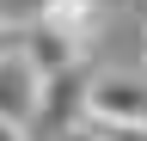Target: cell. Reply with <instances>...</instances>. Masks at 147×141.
Returning <instances> with one entry per match:
<instances>
[{"instance_id":"cell-10","label":"cell","mask_w":147,"mask_h":141,"mask_svg":"<svg viewBox=\"0 0 147 141\" xmlns=\"http://www.w3.org/2000/svg\"><path fill=\"white\" fill-rule=\"evenodd\" d=\"M141 61H147V43H141Z\"/></svg>"},{"instance_id":"cell-8","label":"cell","mask_w":147,"mask_h":141,"mask_svg":"<svg viewBox=\"0 0 147 141\" xmlns=\"http://www.w3.org/2000/svg\"><path fill=\"white\" fill-rule=\"evenodd\" d=\"M0 141H31L25 129H12V123H0Z\"/></svg>"},{"instance_id":"cell-3","label":"cell","mask_w":147,"mask_h":141,"mask_svg":"<svg viewBox=\"0 0 147 141\" xmlns=\"http://www.w3.org/2000/svg\"><path fill=\"white\" fill-rule=\"evenodd\" d=\"M37 25H49L55 37H67V43L86 55V49L98 43V31H104V0H43Z\"/></svg>"},{"instance_id":"cell-7","label":"cell","mask_w":147,"mask_h":141,"mask_svg":"<svg viewBox=\"0 0 147 141\" xmlns=\"http://www.w3.org/2000/svg\"><path fill=\"white\" fill-rule=\"evenodd\" d=\"M98 141H147V123L141 129H98Z\"/></svg>"},{"instance_id":"cell-4","label":"cell","mask_w":147,"mask_h":141,"mask_svg":"<svg viewBox=\"0 0 147 141\" xmlns=\"http://www.w3.org/2000/svg\"><path fill=\"white\" fill-rule=\"evenodd\" d=\"M37 86H43V74H37L25 55H6V61H0V123H12V129H31Z\"/></svg>"},{"instance_id":"cell-5","label":"cell","mask_w":147,"mask_h":141,"mask_svg":"<svg viewBox=\"0 0 147 141\" xmlns=\"http://www.w3.org/2000/svg\"><path fill=\"white\" fill-rule=\"evenodd\" d=\"M18 55H25V61L37 67V74H61V67H74V61H86L80 49L67 43V37H55V31H49V25H37V19L25 25V49H18Z\"/></svg>"},{"instance_id":"cell-2","label":"cell","mask_w":147,"mask_h":141,"mask_svg":"<svg viewBox=\"0 0 147 141\" xmlns=\"http://www.w3.org/2000/svg\"><path fill=\"white\" fill-rule=\"evenodd\" d=\"M86 123H98V129H141L147 123V86L129 80V74H92Z\"/></svg>"},{"instance_id":"cell-9","label":"cell","mask_w":147,"mask_h":141,"mask_svg":"<svg viewBox=\"0 0 147 141\" xmlns=\"http://www.w3.org/2000/svg\"><path fill=\"white\" fill-rule=\"evenodd\" d=\"M135 6H141V12H147V0H135Z\"/></svg>"},{"instance_id":"cell-6","label":"cell","mask_w":147,"mask_h":141,"mask_svg":"<svg viewBox=\"0 0 147 141\" xmlns=\"http://www.w3.org/2000/svg\"><path fill=\"white\" fill-rule=\"evenodd\" d=\"M18 49H25V25H18V19H0V61L18 55Z\"/></svg>"},{"instance_id":"cell-1","label":"cell","mask_w":147,"mask_h":141,"mask_svg":"<svg viewBox=\"0 0 147 141\" xmlns=\"http://www.w3.org/2000/svg\"><path fill=\"white\" fill-rule=\"evenodd\" d=\"M86 86H92V74H86V61H74V67H61V74H43V86H37V111H31V141H49V135H61L67 123H80L86 117Z\"/></svg>"}]
</instances>
